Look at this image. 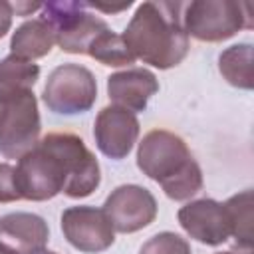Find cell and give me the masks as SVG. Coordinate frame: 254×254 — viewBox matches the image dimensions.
<instances>
[{
	"mask_svg": "<svg viewBox=\"0 0 254 254\" xmlns=\"http://www.w3.org/2000/svg\"><path fill=\"white\" fill-rule=\"evenodd\" d=\"M137 167L173 200H187L202 189L198 163L187 143L167 129H153L143 137L137 149Z\"/></svg>",
	"mask_w": 254,
	"mask_h": 254,
	"instance_id": "3",
	"label": "cell"
},
{
	"mask_svg": "<svg viewBox=\"0 0 254 254\" xmlns=\"http://www.w3.org/2000/svg\"><path fill=\"white\" fill-rule=\"evenodd\" d=\"M97 97L95 75L79 64L58 65L44 85L42 99L46 107L60 115L85 113L93 107Z\"/></svg>",
	"mask_w": 254,
	"mask_h": 254,
	"instance_id": "7",
	"label": "cell"
},
{
	"mask_svg": "<svg viewBox=\"0 0 254 254\" xmlns=\"http://www.w3.org/2000/svg\"><path fill=\"white\" fill-rule=\"evenodd\" d=\"M218 69L230 85L240 89H252V46L236 44L226 48L218 58Z\"/></svg>",
	"mask_w": 254,
	"mask_h": 254,
	"instance_id": "15",
	"label": "cell"
},
{
	"mask_svg": "<svg viewBox=\"0 0 254 254\" xmlns=\"http://www.w3.org/2000/svg\"><path fill=\"white\" fill-rule=\"evenodd\" d=\"M236 246L252 248V190H242L226 202Z\"/></svg>",
	"mask_w": 254,
	"mask_h": 254,
	"instance_id": "18",
	"label": "cell"
},
{
	"mask_svg": "<svg viewBox=\"0 0 254 254\" xmlns=\"http://www.w3.org/2000/svg\"><path fill=\"white\" fill-rule=\"evenodd\" d=\"M12 16H14L12 4L0 0V38L6 36V32L10 30V26H12Z\"/></svg>",
	"mask_w": 254,
	"mask_h": 254,
	"instance_id": "21",
	"label": "cell"
},
{
	"mask_svg": "<svg viewBox=\"0 0 254 254\" xmlns=\"http://www.w3.org/2000/svg\"><path fill=\"white\" fill-rule=\"evenodd\" d=\"M139 254H190V246L175 232H159L141 246Z\"/></svg>",
	"mask_w": 254,
	"mask_h": 254,
	"instance_id": "19",
	"label": "cell"
},
{
	"mask_svg": "<svg viewBox=\"0 0 254 254\" xmlns=\"http://www.w3.org/2000/svg\"><path fill=\"white\" fill-rule=\"evenodd\" d=\"M40 77V67L34 62L8 56L0 62V93L14 89H34Z\"/></svg>",
	"mask_w": 254,
	"mask_h": 254,
	"instance_id": "16",
	"label": "cell"
},
{
	"mask_svg": "<svg viewBox=\"0 0 254 254\" xmlns=\"http://www.w3.org/2000/svg\"><path fill=\"white\" fill-rule=\"evenodd\" d=\"M0 254H18L14 248H10V246H6L4 242H0Z\"/></svg>",
	"mask_w": 254,
	"mask_h": 254,
	"instance_id": "25",
	"label": "cell"
},
{
	"mask_svg": "<svg viewBox=\"0 0 254 254\" xmlns=\"http://www.w3.org/2000/svg\"><path fill=\"white\" fill-rule=\"evenodd\" d=\"M159 91V81L145 67H129L107 77V95L113 105L129 111H143L149 99Z\"/></svg>",
	"mask_w": 254,
	"mask_h": 254,
	"instance_id": "12",
	"label": "cell"
},
{
	"mask_svg": "<svg viewBox=\"0 0 254 254\" xmlns=\"http://www.w3.org/2000/svg\"><path fill=\"white\" fill-rule=\"evenodd\" d=\"M177 216L185 232L206 246H218L232 236L230 214L224 202L212 198L192 200L185 204Z\"/></svg>",
	"mask_w": 254,
	"mask_h": 254,
	"instance_id": "10",
	"label": "cell"
},
{
	"mask_svg": "<svg viewBox=\"0 0 254 254\" xmlns=\"http://www.w3.org/2000/svg\"><path fill=\"white\" fill-rule=\"evenodd\" d=\"M87 56H91V58L97 60L99 64L111 65V67L131 65V64L135 62V58H133V54L129 52V48H127V44H125V40H123V36H119V34H115V32H111V30L101 32V34L93 40V44H91Z\"/></svg>",
	"mask_w": 254,
	"mask_h": 254,
	"instance_id": "17",
	"label": "cell"
},
{
	"mask_svg": "<svg viewBox=\"0 0 254 254\" xmlns=\"http://www.w3.org/2000/svg\"><path fill=\"white\" fill-rule=\"evenodd\" d=\"M20 200V192L16 189V171L8 163H0V202Z\"/></svg>",
	"mask_w": 254,
	"mask_h": 254,
	"instance_id": "20",
	"label": "cell"
},
{
	"mask_svg": "<svg viewBox=\"0 0 254 254\" xmlns=\"http://www.w3.org/2000/svg\"><path fill=\"white\" fill-rule=\"evenodd\" d=\"M97 149L109 159H125L139 137V121L133 111L119 105L103 107L93 123Z\"/></svg>",
	"mask_w": 254,
	"mask_h": 254,
	"instance_id": "11",
	"label": "cell"
},
{
	"mask_svg": "<svg viewBox=\"0 0 254 254\" xmlns=\"http://www.w3.org/2000/svg\"><path fill=\"white\" fill-rule=\"evenodd\" d=\"M87 6L89 8H95V10H101V12H107V14H113V12H121V10H125V8H129L131 6V2L127 0V2H123V4H117V6H109V4H99V2H87Z\"/></svg>",
	"mask_w": 254,
	"mask_h": 254,
	"instance_id": "22",
	"label": "cell"
},
{
	"mask_svg": "<svg viewBox=\"0 0 254 254\" xmlns=\"http://www.w3.org/2000/svg\"><path fill=\"white\" fill-rule=\"evenodd\" d=\"M40 8H44V4H38V2H16V4H12V10L20 16H28L30 12L40 10Z\"/></svg>",
	"mask_w": 254,
	"mask_h": 254,
	"instance_id": "23",
	"label": "cell"
},
{
	"mask_svg": "<svg viewBox=\"0 0 254 254\" xmlns=\"http://www.w3.org/2000/svg\"><path fill=\"white\" fill-rule=\"evenodd\" d=\"M216 254H252V248L236 246V250H226V252H216Z\"/></svg>",
	"mask_w": 254,
	"mask_h": 254,
	"instance_id": "24",
	"label": "cell"
},
{
	"mask_svg": "<svg viewBox=\"0 0 254 254\" xmlns=\"http://www.w3.org/2000/svg\"><path fill=\"white\" fill-rule=\"evenodd\" d=\"M42 18L52 26L56 44L67 54H87L93 40L109 30L105 20L87 12V2H48Z\"/></svg>",
	"mask_w": 254,
	"mask_h": 254,
	"instance_id": "6",
	"label": "cell"
},
{
	"mask_svg": "<svg viewBox=\"0 0 254 254\" xmlns=\"http://www.w3.org/2000/svg\"><path fill=\"white\" fill-rule=\"evenodd\" d=\"M103 212L113 230L131 234L149 226L157 216V200L149 189L139 185L117 187L103 202Z\"/></svg>",
	"mask_w": 254,
	"mask_h": 254,
	"instance_id": "8",
	"label": "cell"
},
{
	"mask_svg": "<svg viewBox=\"0 0 254 254\" xmlns=\"http://www.w3.org/2000/svg\"><path fill=\"white\" fill-rule=\"evenodd\" d=\"M14 171L16 189L26 200H48L60 192L83 198L101 183L95 155L73 133H48L18 159Z\"/></svg>",
	"mask_w": 254,
	"mask_h": 254,
	"instance_id": "1",
	"label": "cell"
},
{
	"mask_svg": "<svg viewBox=\"0 0 254 254\" xmlns=\"http://www.w3.org/2000/svg\"><path fill=\"white\" fill-rule=\"evenodd\" d=\"M34 254H56V252H52V250H46V248H44V250H38V252H34Z\"/></svg>",
	"mask_w": 254,
	"mask_h": 254,
	"instance_id": "26",
	"label": "cell"
},
{
	"mask_svg": "<svg viewBox=\"0 0 254 254\" xmlns=\"http://www.w3.org/2000/svg\"><path fill=\"white\" fill-rule=\"evenodd\" d=\"M187 36L200 42H222L242 28H252V4L234 0H194L183 6Z\"/></svg>",
	"mask_w": 254,
	"mask_h": 254,
	"instance_id": "5",
	"label": "cell"
},
{
	"mask_svg": "<svg viewBox=\"0 0 254 254\" xmlns=\"http://www.w3.org/2000/svg\"><path fill=\"white\" fill-rule=\"evenodd\" d=\"M50 240L46 220L32 212H10L0 216V242L18 254H34L44 250Z\"/></svg>",
	"mask_w": 254,
	"mask_h": 254,
	"instance_id": "13",
	"label": "cell"
},
{
	"mask_svg": "<svg viewBox=\"0 0 254 254\" xmlns=\"http://www.w3.org/2000/svg\"><path fill=\"white\" fill-rule=\"evenodd\" d=\"M40 111L34 89L0 93V153L20 159L40 141Z\"/></svg>",
	"mask_w": 254,
	"mask_h": 254,
	"instance_id": "4",
	"label": "cell"
},
{
	"mask_svg": "<svg viewBox=\"0 0 254 254\" xmlns=\"http://www.w3.org/2000/svg\"><path fill=\"white\" fill-rule=\"evenodd\" d=\"M62 230L65 240L79 252L97 254L107 250L115 240V230L103 208L69 206L62 212Z\"/></svg>",
	"mask_w": 254,
	"mask_h": 254,
	"instance_id": "9",
	"label": "cell"
},
{
	"mask_svg": "<svg viewBox=\"0 0 254 254\" xmlns=\"http://www.w3.org/2000/svg\"><path fill=\"white\" fill-rule=\"evenodd\" d=\"M54 44H56V36H54L52 26L44 18H36V20L24 22L12 34L10 50H12V56L32 62V60L48 56Z\"/></svg>",
	"mask_w": 254,
	"mask_h": 254,
	"instance_id": "14",
	"label": "cell"
},
{
	"mask_svg": "<svg viewBox=\"0 0 254 254\" xmlns=\"http://www.w3.org/2000/svg\"><path fill=\"white\" fill-rule=\"evenodd\" d=\"M181 2H143L137 6L123 40L133 58L159 69L179 65L189 54Z\"/></svg>",
	"mask_w": 254,
	"mask_h": 254,
	"instance_id": "2",
	"label": "cell"
}]
</instances>
